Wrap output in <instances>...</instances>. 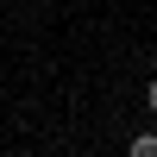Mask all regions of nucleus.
Instances as JSON below:
<instances>
[{"mask_svg": "<svg viewBox=\"0 0 157 157\" xmlns=\"http://www.w3.org/2000/svg\"><path fill=\"white\" fill-rule=\"evenodd\" d=\"M132 157H157V132H138L132 138Z\"/></svg>", "mask_w": 157, "mask_h": 157, "instance_id": "1", "label": "nucleus"}, {"mask_svg": "<svg viewBox=\"0 0 157 157\" xmlns=\"http://www.w3.org/2000/svg\"><path fill=\"white\" fill-rule=\"evenodd\" d=\"M145 107L157 113V75H151V82H145Z\"/></svg>", "mask_w": 157, "mask_h": 157, "instance_id": "2", "label": "nucleus"}]
</instances>
